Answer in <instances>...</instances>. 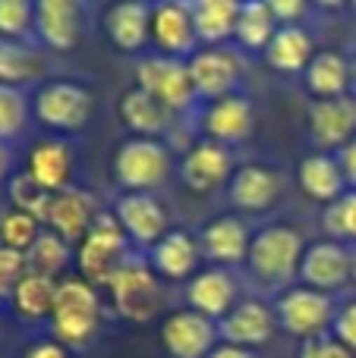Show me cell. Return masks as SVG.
<instances>
[{
  "label": "cell",
  "instance_id": "7",
  "mask_svg": "<svg viewBox=\"0 0 356 358\" xmlns=\"http://www.w3.org/2000/svg\"><path fill=\"white\" fill-rule=\"evenodd\" d=\"M186 69H189L193 92H196V98H199V104L243 92L246 60L233 44H214V48L202 44L186 60Z\"/></svg>",
  "mask_w": 356,
  "mask_h": 358
},
{
  "label": "cell",
  "instance_id": "48",
  "mask_svg": "<svg viewBox=\"0 0 356 358\" xmlns=\"http://www.w3.org/2000/svg\"><path fill=\"white\" fill-rule=\"evenodd\" d=\"M350 98L356 101V54L350 57Z\"/></svg>",
  "mask_w": 356,
  "mask_h": 358
},
{
  "label": "cell",
  "instance_id": "36",
  "mask_svg": "<svg viewBox=\"0 0 356 358\" xmlns=\"http://www.w3.org/2000/svg\"><path fill=\"white\" fill-rule=\"evenodd\" d=\"M6 192H10V204L16 210H25V214L38 217L41 220L44 210L50 204V192L38 182L29 170H16L10 179H6Z\"/></svg>",
  "mask_w": 356,
  "mask_h": 358
},
{
  "label": "cell",
  "instance_id": "29",
  "mask_svg": "<svg viewBox=\"0 0 356 358\" xmlns=\"http://www.w3.org/2000/svg\"><path fill=\"white\" fill-rule=\"evenodd\" d=\"M120 117H123V126L132 136H145V138H161L167 132V126L174 123V113L158 98H151L149 92H142L136 85L120 98Z\"/></svg>",
  "mask_w": 356,
  "mask_h": 358
},
{
  "label": "cell",
  "instance_id": "45",
  "mask_svg": "<svg viewBox=\"0 0 356 358\" xmlns=\"http://www.w3.org/2000/svg\"><path fill=\"white\" fill-rule=\"evenodd\" d=\"M205 358H259V352L252 349H240V346H227V343H218Z\"/></svg>",
  "mask_w": 356,
  "mask_h": 358
},
{
  "label": "cell",
  "instance_id": "23",
  "mask_svg": "<svg viewBox=\"0 0 356 358\" xmlns=\"http://www.w3.org/2000/svg\"><path fill=\"white\" fill-rule=\"evenodd\" d=\"M95 220H98V208H95L92 195L69 185V189L50 195V204L41 217V227L57 233L63 242H69L76 248L88 236V229L95 227Z\"/></svg>",
  "mask_w": 356,
  "mask_h": 358
},
{
  "label": "cell",
  "instance_id": "39",
  "mask_svg": "<svg viewBox=\"0 0 356 358\" xmlns=\"http://www.w3.org/2000/svg\"><path fill=\"white\" fill-rule=\"evenodd\" d=\"M331 336L344 349H350V352L356 355V292H344V296L338 299V311H334Z\"/></svg>",
  "mask_w": 356,
  "mask_h": 358
},
{
  "label": "cell",
  "instance_id": "30",
  "mask_svg": "<svg viewBox=\"0 0 356 358\" xmlns=\"http://www.w3.org/2000/svg\"><path fill=\"white\" fill-rule=\"evenodd\" d=\"M189 13H193V25H196V35H199V44L214 48V44L233 41L240 0H189Z\"/></svg>",
  "mask_w": 356,
  "mask_h": 358
},
{
  "label": "cell",
  "instance_id": "41",
  "mask_svg": "<svg viewBox=\"0 0 356 358\" xmlns=\"http://www.w3.org/2000/svg\"><path fill=\"white\" fill-rule=\"evenodd\" d=\"M296 358H356V355L350 352V349L341 346L331 334H325V336H315V340L300 343Z\"/></svg>",
  "mask_w": 356,
  "mask_h": 358
},
{
  "label": "cell",
  "instance_id": "18",
  "mask_svg": "<svg viewBox=\"0 0 356 358\" xmlns=\"http://www.w3.org/2000/svg\"><path fill=\"white\" fill-rule=\"evenodd\" d=\"M356 136V101L350 94L328 101H309L306 107V138L313 151L338 155Z\"/></svg>",
  "mask_w": 356,
  "mask_h": 358
},
{
  "label": "cell",
  "instance_id": "28",
  "mask_svg": "<svg viewBox=\"0 0 356 358\" xmlns=\"http://www.w3.org/2000/svg\"><path fill=\"white\" fill-rule=\"evenodd\" d=\"M300 79L313 101L344 98V94H350V57L334 48L315 50V57L309 60Z\"/></svg>",
  "mask_w": 356,
  "mask_h": 358
},
{
  "label": "cell",
  "instance_id": "5",
  "mask_svg": "<svg viewBox=\"0 0 356 358\" xmlns=\"http://www.w3.org/2000/svg\"><path fill=\"white\" fill-rule=\"evenodd\" d=\"M95 113V94L82 82L50 79L32 94V117L54 136H79Z\"/></svg>",
  "mask_w": 356,
  "mask_h": 358
},
{
  "label": "cell",
  "instance_id": "6",
  "mask_svg": "<svg viewBox=\"0 0 356 358\" xmlns=\"http://www.w3.org/2000/svg\"><path fill=\"white\" fill-rule=\"evenodd\" d=\"M338 299L341 296H328V292L294 283L271 299V308H275L281 334H287L296 343H306L315 340V336L331 334Z\"/></svg>",
  "mask_w": 356,
  "mask_h": 358
},
{
  "label": "cell",
  "instance_id": "40",
  "mask_svg": "<svg viewBox=\"0 0 356 358\" xmlns=\"http://www.w3.org/2000/svg\"><path fill=\"white\" fill-rule=\"evenodd\" d=\"M25 277V258L0 242V302H10L16 283Z\"/></svg>",
  "mask_w": 356,
  "mask_h": 358
},
{
  "label": "cell",
  "instance_id": "20",
  "mask_svg": "<svg viewBox=\"0 0 356 358\" xmlns=\"http://www.w3.org/2000/svg\"><path fill=\"white\" fill-rule=\"evenodd\" d=\"M196 236H199L202 261H208L212 267H227V271H237V267L246 264L249 242H252V229L246 227L240 214L214 217V220H208Z\"/></svg>",
  "mask_w": 356,
  "mask_h": 358
},
{
  "label": "cell",
  "instance_id": "37",
  "mask_svg": "<svg viewBox=\"0 0 356 358\" xmlns=\"http://www.w3.org/2000/svg\"><path fill=\"white\" fill-rule=\"evenodd\" d=\"M41 220L32 214H25V210H16L10 208L6 214H0V242H4L6 248H13V252L25 255L29 252V245L41 236Z\"/></svg>",
  "mask_w": 356,
  "mask_h": 358
},
{
  "label": "cell",
  "instance_id": "42",
  "mask_svg": "<svg viewBox=\"0 0 356 358\" xmlns=\"http://www.w3.org/2000/svg\"><path fill=\"white\" fill-rule=\"evenodd\" d=\"M262 3L275 13V19L281 25H300L306 19L309 6H313L309 0H262Z\"/></svg>",
  "mask_w": 356,
  "mask_h": 358
},
{
  "label": "cell",
  "instance_id": "15",
  "mask_svg": "<svg viewBox=\"0 0 356 358\" xmlns=\"http://www.w3.org/2000/svg\"><path fill=\"white\" fill-rule=\"evenodd\" d=\"M85 0H35V38L48 50H76L85 38Z\"/></svg>",
  "mask_w": 356,
  "mask_h": 358
},
{
  "label": "cell",
  "instance_id": "38",
  "mask_svg": "<svg viewBox=\"0 0 356 358\" xmlns=\"http://www.w3.org/2000/svg\"><path fill=\"white\" fill-rule=\"evenodd\" d=\"M0 38L10 41L35 38V0H0Z\"/></svg>",
  "mask_w": 356,
  "mask_h": 358
},
{
  "label": "cell",
  "instance_id": "22",
  "mask_svg": "<svg viewBox=\"0 0 356 358\" xmlns=\"http://www.w3.org/2000/svg\"><path fill=\"white\" fill-rule=\"evenodd\" d=\"M243 299V283L237 271L227 267H205L186 283V308L212 317L214 324Z\"/></svg>",
  "mask_w": 356,
  "mask_h": 358
},
{
  "label": "cell",
  "instance_id": "33",
  "mask_svg": "<svg viewBox=\"0 0 356 358\" xmlns=\"http://www.w3.org/2000/svg\"><path fill=\"white\" fill-rule=\"evenodd\" d=\"M22 258H25V273L63 280L67 277V267L76 261V248L69 242H63L57 233H50V229H41V236L32 242Z\"/></svg>",
  "mask_w": 356,
  "mask_h": 358
},
{
  "label": "cell",
  "instance_id": "17",
  "mask_svg": "<svg viewBox=\"0 0 356 358\" xmlns=\"http://www.w3.org/2000/svg\"><path fill=\"white\" fill-rule=\"evenodd\" d=\"M151 48L161 57L189 60L202 48L193 25L189 0H161L151 3Z\"/></svg>",
  "mask_w": 356,
  "mask_h": 358
},
{
  "label": "cell",
  "instance_id": "16",
  "mask_svg": "<svg viewBox=\"0 0 356 358\" xmlns=\"http://www.w3.org/2000/svg\"><path fill=\"white\" fill-rule=\"evenodd\" d=\"M233 170H237L233 148L214 145L208 138H199L177 164V176L193 195H212L218 189H227Z\"/></svg>",
  "mask_w": 356,
  "mask_h": 358
},
{
  "label": "cell",
  "instance_id": "11",
  "mask_svg": "<svg viewBox=\"0 0 356 358\" xmlns=\"http://www.w3.org/2000/svg\"><path fill=\"white\" fill-rule=\"evenodd\" d=\"M114 220L123 229V236L130 239L132 248L139 252H149L158 239L170 233V214L164 208V201L155 192H123V195L114 201Z\"/></svg>",
  "mask_w": 356,
  "mask_h": 358
},
{
  "label": "cell",
  "instance_id": "1",
  "mask_svg": "<svg viewBox=\"0 0 356 358\" xmlns=\"http://www.w3.org/2000/svg\"><path fill=\"white\" fill-rule=\"evenodd\" d=\"M306 252V236L300 233V227L287 220L265 223L252 233L249 255H246V280L252 283L256 296H271L284 292L287 286L296 283L300 273V261Z\"/></svg>",
  "mask_w": 356,
  "mask_h": 358
},
{
  "label": "cell",
  "instance_id": "52",
  "mask_svg": "<svg viewBox=\"0 0 356 358\" xmlns=\"http://www.w3.org/2000/svg\"><path fill=\"white\" fill-rule=\"evenodd\" d=\"M151 3H161V0H151Z\"/></svg>",
  "mask_w": 356,
  "mask_h": 358
},
{
  "label": "cell",
  "instance_id": "14",
  "mask_svg": "<svg viewBox=\"0 0 356 358\" xmlns=\"http://www.w3.org/2000/svg\"><path fill=\"white\" fill-rule=\"evenodd\" d=\"M199 132L202 138L224 148H237V145L249 142L256 132V104L246 92L227 94L218 101H205L199 110Z\"/></svg>",
  "mask_w": 356,
  "mask_h": 358
},
{
  "label": "cell",
  "instance_id": "2",
  "mask_svg": "<svg viewBox=\"0 0 356 358\" xmlns=\"http://www.w3.org/2000/svg\"><path fill=\"white\" fill-rule=\"evenodd\" d=\"M101 321H104V305L92 283L76 273V277H63L57 286V302L54 315H50V336L73 352V349H85L88 343L98 336Z\"/></svg>",
  "mask_w": 356,
  "mask_h": 358
},
{
  "label": "cell",
  "instance_id": "32",
  "mask_svg": "<svg viewBox=\"0 0 356 358\" xmlns=\"http://www.w3.org/2000/svg\"><path fill=\"white\" fill-rule=\"evenodd\" d=\"M44 66V50L35 48L32 41H10V38H0V82L4 85H16L25 88L32 82L41 79Z\"/></svg>",
  "mask_w": 356,
  "mask_h": 358
},
{
  "label": "cell",
  "instance_id": "3",
  "mask_svg": "<svg viewBox=\"0 0 356 358\" xmlns=\"http://www.w3.org/2000/svg\"><path fill=\"white\" fill-rule=\"evenodd\" d=\"M111 170L114 182L123 192H158L177 170V164L164 138L130 136L114 151Z\"/></svg>",
  "mask_w": 356,
  "mask_h": 358
},
{
  "label": "cell",
  "instance_id": "49",
  "mask_svg": "<svg viewBox=\"0 0 356 358\" xmlns=\"http://www.w3.org/2000/svg\"><path fill=\"white\" fill-rule=\"evenodd\" d=\"M350 292H356V248H353V289Z\"/></svg>",
  "mask_w": 356,
  "mask_h": 358
},
{
  "label": "cell",
  "instance_id": "26",
  "mask_svg": "<svg viewBox=\"0 0 356 358\" xmlns=\"http://www.w3.org/2000/svg\"><path fill=\"white\" fill-rule=\"evenodd\" d=\"M315 57V38L306 25H278L275 38L268 41L262 60L278 76H303L309 60Z\"/></svg>",
  "mask_w": 356,
  "mask_h": 358
},
{
  "label": "cell",
  "instance_id": "8",
  "mask_svg": "<svg viewBox=\"0 0 356 358\" xmlns=\"http://www.w3.org/2000/svg\"><path fill=\"white\" fill-rule=\"evenodd\" d=\"M296 283L309 286V289L328 292V296L350 292L353 289V245L328 239V236L306 242Z\"/></svg>",
  "mask_w": 356,
  "mask_h": 358
},
{
  "label": "cell",
  "instance_id": "9",
  "mask_svg": "<svg viewBox=\"0 0 356 358\" xmlns=\"http://www.w3.org/2000/svg\"><path fill=\"white\" fill-rule=\"evenodd\" d=\"M111 305L117 311V317L130 324H145L158 315L161 308V280L158 273L149 267L145 258H132L117 277L107 286Z\"/></svg>",
  "mask_w": 356,
  "mask_h": 358
},
{
  "label": "cell",
  "instance_id": "44",
  "mask_svg": "<svg viewBox=\"0 0 356 358\" xmlns=\"http://www.w3.org/2000/svg\"><path fill=\"white\" fill-rule=\"evenodd\" d=\"M334 157H338V164H341V173H344L347 192H356V136Z\"/></svg>",
  "mask_w": 356,
  "mask_h": 358
},
{
  "label": "cell",
  "instance_id": "4",
  "mask_svg": "<svg viewBox=\"0 0 356 358\" xmlns=\"http://www.w3.org/2000/svg\"><path fill=\"white\" fill-rule=\"evenodd\" d=\"M136 258V248L117 227L114 214H98L88 236L76 245V271L95 289H107L111 280Z\"/></svg>",
  "mask_w": 356,
  "mask_h": 358
},
{
  "label": "cell",
  "instance_id": "25",
  "mask_svg": "<svg viewBox=\"0 0 356 358\" xmlns=\"http://www.w3.org/2000/svg\"><path fill=\"white\" fill-rule=\"evenodd\" d=\"M296 185H300V192L309 201L322 204V208H328V204H334L338 198L347 195L341 164L328 151H309V155H303L296 161Z\"/></svg>",
  "mask_w": 356,
  "mask_h": 358
},
{
  "label": "cell",
  "instance_id": "31",
  "mask_svg": "<svg viewBox=\"0 0 356 358\" xmlns=\"http://www.w3.org/2000/svg\"><path fill=\"white\" fill-rule=\"evenodd\" d=\"M278 19L262 0H243L237 16V29H233V48L240 54H265L268 41L278 31Z\"/></svg>",
  "mask_w": 356,
  "mask_h": 358
},
{
  "label": "cell",
  "instance_id": "34",
  "mask_svg": "<svg viewBox=\"0 0 356 358\" xmlns=\"http://www.w3.org/2000/svg\"><path fill=\"white\" fill-rule=\"evenodd\" d=\"M57 286L60 280H50V277H38V273H25L22 280L16 283L13 289V308L22 321H50L54 315V302H57Z\"/></svg>",
  "mask_w": 356,
  "mask_h": 358
},
{
  "label": "cell",
  "instance_id": "46",
  "mask_svg": "<svg viewBox=\"0 0 356 358\" xmlns=\"http://www.w3.org/2000/svg\"><path fill=\"white\" fill-rule=\"evenodd\" d=\"M13 173H16V170H13V148L0 142V182H6Z\"/></svg>",
  "mask_w": 356,
  "mask_h": 358
},
{
  "label": "cell",
  "instance_id": "19",
  "mask_svg": "<svg viewBox=\"0 0 356 358\" xmlns=\"http://www.w3.org/2000/svg\"><path fill=\"white\" fill-rule=\"evenodd\" d=\"M218 343V324L193 308L170 311L161 321V346L170 358H205Z\"/></svg>",
  "mask_w": 356,
  "mask_h": 358
},
{
  "label": "cell",
  "instance_id": "24",
  "mask_svg": "<svg viewBox=\"0 0 356 358\" xmlns=\"http://www.w3.org/2000/svg\"><path fill=\"white\" fill-rule=\"evenodd\" d=\"M104 31L120 54H142L151 44V3L117 0L104 13Z\"/></svg>",
  "mask_w": 356,
  "mask_h": 358
},
{
  "label": "cell",
  "instance_id": "43",
  "mask_svg": "<svg viewBox=\"0 0 356 358\" xmlns=\"http://www.w3.org/2000/svg\"><path fill=\"white\" fill-rule=\"evenodd\" d=\"M22 358H69V349L63 343H57L54 336H41V340H35L25 349Z\"/></svg>",
  "mask_w": 356,
  "mask_h": 358
},
{
  "label": "cell",
  "instance_id": "13",
  "mask_svg": "<svg viewBox=\"0 0 356 358\" xmlns=\"http://www.w3.org/2000/svg\"><path fill=\"white\" fill-rule=\"evenodd\" d=\"M278 334H281V327H278L271 299H265V296H243L218 321L221 343L240 346V349H252V352L268 346Z\"/></svg>",
  "mask_w": 356,
  "mask_h": 358
},
{
  "label": "cell",
  "instance_id": "51",
  "mask_svg": "<svg viewBox=\"0 0 356 358\" xmlns=\"http://www.w3.org/2000/svg\"><path fill=\"white\" fill-rule=\"evenodd\" d=\"M350 10H353V13H356V0H350Z\"/></svg>",
  "mask_w": 356,
  "mask_h": 358
},
{
  "label": "cell",
  "instance_id": "10",
  "mask_svg": "<svg viewBox=\"0 0 356 358\" xmlns=\"http://www.w3.org/2000/svg\"><path fill=\"white\" fill-rule=\"evenodd\" d=\"M136 88L149 92L158 98L170 113H189L199 98L193 92V79H189L186 60H174V57L149 54L136 63Z\"/></svg>",
  "mask_w": 356,
  "mask_h": 358
},
{
  "label": "cell",
  "instance_id": "47",
  "mask_svg": "<svg viewBox=\"0 0 356 358\" xmlns=\"http://www.w3.org/2000/svg\"><path fill=\"white\" fill-rule=\"evenodd\" d=\"M309 3L325 13H338V10H344V6H350V0H309Z\"/></svg>",
  "mask_w": 356,
  "mask_h": 358
},
{
  "label": "cell",
  "instance_id": "21",
  "mask_svg": "<svg viewBox=\"0 0 356 358\" xmlns=\"http://www.w3.org/2000/svg\"><path fill=\"white\" fill-rule=\"evenodd\" d=\"M149 267L158 273V280L167 283H189L199 273L202 264V248H199V236L189 229L174 227L164 239H158L155 245L145 252Z\"/></svg>",
  "mask_w": 356,
  "mask_h": 358
},
{
  "label": "cell",
  "instance_id": "50",
  "mask_svg": "<svg viewBox=\"0 0 356 358\" xmlns=\"http://www.w3.org/2000/svg\"><path fill=\"white\" fill-rule=\"evenodd\" d=\"M0 343H4V315H0Z\"/></svg>",
  "mask_w": 356,
  "mask_h": 358
},
{
  "label": "cell",
  "instance_id": "27",
  "mask_svg": "<svg viewBox=\"0 0 356 358\" xmlns=\"http://www.w3.org/2000/svg\"><path fill=\"white\" fill-rule=\"evenodd\" d=\"M25 170L54 195V192H63L73 185L76 151L69 148V142H63V138H41V142L29 151Z\"/></svg>",
  "mask_w": 356,
  "mask_h": 358
},
{
  "label": "cell",
  "instance_id": "35",
  "mask_svg": "<svg viewBox=\"0 0 356 358\" xmlns=\"http://www.w3.org/2000/svg\"><path fill=\"white\" fill-rule=\"evenodd\" d=\"M32 117V101L25 98L22 88L4 85L0 82V142L10 145L25 132Z\"/></svg>",
  "mask_w": 356,
  "mask_h": 358
},
{
  "label": "cell",
  "instance_id": "53",
  "mask_svg": "<svg viewBox=\"0 0 356 358\" xmlns=\"http://www.w3.org/2000/svg\"><path fill=\"white\" fill-rule=\"evenodd\" d=\"M240 3H243V0H240Z\"/></svg>",
  "mask_w": 356,
  "mask_h": 358
},
{
  "label": "cell",
  "instance_id": "12",
  "mask_svg": "<svg viewBox=\"0 0 356 358\" xmlns=\"http://www.w3.org/2000/svg\"><path fill=\"white\" fill-rule=\"evenodd\" d=\"M287 192V176L262 161L240 164L227 182V201L237 214H268L281 204Z\"/></svg>",
  "mask_w": 356,
  "mask_h": 358
}]
</instances>
